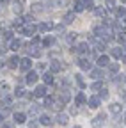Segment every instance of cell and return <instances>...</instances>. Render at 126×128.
Returning <instances> with one entry per match:
<instances>
[{
  "mask_svg": "<svg viewBox=\"0 0 126 128\" xmlns=\"http://www.w3.org/2000/svg\"><path fill=\"white\" fill-rule=\"evenodd\" d=\"M20 30H21V34H27V36H32L34 32L37 30V27H36L34 23H25V25H23V27H21Z\"/></svg>",
  "mask_w": 126,
  "mask_h": 128,
  "instance_id": "6da1fadb",
  "label": "cell"
},
{
  "mask_svg": "<svg viewBox=\"0 0 126 128\" xmlns=\"http://www.w3.org/2000/svg\"><path fill=\"white\" fill-rule=\"evenodd\" d=\"M37 78H39V75H37V71H34V70H30L28 73H27V76H25V80H27V84H36L37 82Z\"/></svg>",
  "mask_w": 126,
  "mask_h": 128,
  "instance_id": "7a4b0ae2",
  "label": "cell"
},
{
  "mask_svg": "<svg viewBox=\"0 0 126 128\" xmlns=\"http://www.w3.org/2000/svg\"><path fill=\"white\" fill-rule=\"evenodd\" d=\"M50 28H53V23H52V22H43V23L37 25V30L43 32V34H46V32H48Z\"/></svg>",
  "mask_w": 126,
  "mask_h": 128,
  "instance_id": "3957f363",
  "label": "cell"
},
{
  "mask_svg": "<svg viewBox=\"0 0 126 128\" xmlns=\"http://www.w3.org/2000/svg\"><path fill=\"white\" fill-rule=\"evenodd\" d=\"M69 100H71V94H69V91H60L59 92V102L60 103H69Z\"/></svg>",
  "mask_w": 126,
  "mask_h": 128,
  "instance_id": "277c9868",
  "label": "cell"
},
{
  "mask_svg": "<svg viewBox=\"0 0 126 128\" xmlns=\"http://www.w3.org/2000/svg\"><path fill=\"white\" fill-rule=\"evenodd\" d=\"M78 66H80L82 70H85V71H92V64L87 60V59H78Z\"/></svg>",
  "mask_w": 126,
  "mask_h": 128,
  "instance_id": "5b68a950",
  "label": "cell"
},
{
  "mask_svg": "<svg viewBox=\"0 0 126 128\" xmlns=\"http://www.w3.org/2000/svg\"><path fill=\"white\" fill-rule=\"evenodd\" d=\"M87 103H89L91 108H98L100 103H101V98H100V96H91V98L87 100Z\"/></svg>",
  "mask_w": 126,
  "mask_h": 128,
  "instance_id": "8992f818",
  "label": "cell"
},
{
  "mask_svg": "<svg viewBox=\"0 0 126 128\" xmlns=\"http://www.w3.org/2000/svg\"><path fill=\"white\" fill-rule=\"evenodd\" d=\"M30 68H32V60H30L28 57H25V59H21V64H20V70H23V71H30Z\"/></svg>",
  "mask_w": 126,
  "mask_h": 128,
  "instance_id": "52a82bcc",
  "label": "cell"
},
{
  "mask_svg": "<svg viewBox=\"0 0 126 128\" xmlns=\"http://www.w3.org/2000/svg\"><path fill=\"white\" fill-rule=\"evenodd\" d=\"M87 50H89V44H87V43H78V44H76V46L73 48V52L80 54V55H82V54H85Z\"/></svg>",
  "mask_w": 126,
  "mask_h": 128,
  "instance_id": "ba28073f",
  "label": "cell"
},
{
  "mask_svg": "<svg viewBox=\"0 0 126 128\" xmlns=\"http://www.w3.org/2000/svg\"><path fill=\"white\" fill-rule=\"evenodd\" d=\"M20 64H21V59H20L18 55H14V57H11V59H9V68H11V70L20 68Z\"/></svg>",
  "mask_w": 126,
  "mask_h": 128,
  "instance_id": "9c48e42d",
  "label": "cell"
},
{
  "mask_svg": "<svg viewBox=\"0 0 126 128\" xmlns=\"http://www.w3.org/2000/svg\"><path fill=\"white\" fill-rule=\"evenodd\" d=\"M27 52H28L30 55H34V57H41V50H37V44H32V43H30V44L27 46Z\"/></svg>",
  "mask_w": 126,
  "mask_h": 128,
  "instance_id": "30bf717a",
  "label": "cell"
},
{
  "mask_svg": "<svg viewBox=\"0 0 126 128\" xmlns=\"http://www.w3.org/2000/svg\"><path fill=\"white\" fill-rule=\"evenodd\" d=\"M36 96H39V98H46V86H37L36 91H34Z\"/></svg>",
  "mask_w": 126,
  "mask_h": 128,
  "instance_id": "8fae6325",
  "label": "cell"
},
{
  "mask_svg": "<svg viewBox=\"0 0 126 128\" xmlns=\"http://www.w3.org/2000/svg\"><path fill=\"white\" fill-rule=\"evenodd\" d=\"M121 110H123V105H121V103H112V105H110V112L116 114V116L121 114Z\"/></svg>",
  "mask_w": 126,
  "mask_h": 128,
  "instance_id": "7c38bea8",
  "label": "cell"
},
{
  "mask_svg": "<svg viewBox=\"0 0 126 128\" xmlns=\"http://www.w3.org/2000/svg\"><path fill=\"white\" fill-rule=\"evenodd\" d=\"M60 62L59 60H52L50 62V73H57V71H60Z\"/></svg>",
  "mask_w": 126,
  "mask_h": 128,
  "instance_id": "4fadbf2b",
  "label": "cell"
},
{
  "mask_svg": "<svg viewBox=\"0 0 126 128\" xmlns=\"http://www.w3.org/2000/svg\"><path fill=\"white\" fill-rule=\"evenodd\" d=\"M105 119H107V116H105V114H100L98 118H94V119H92V126H94V128H98Z\"/></svg>",
  "mask_w": 126,
  "mask_h": 128,
  "instance_id": "5bb4252c",
  "label": "cell"
},
{
  "mask_svg": "<svg viewBox=\"0 0 126 128\" xmlns=\"http://www.w3.org/2000/svg\"><path fill=\"white\" fill-rule=\"evenodd\" d=\"M110 54H112V57H116V59H123V55H124V54H123V48H117V46L112 48Z\"/></svg>",
  "mask_w": 126,
  "mask_h": 128,
  "instance_id": "9a60e30c",
  "label": "cell"
},
{
  "mask_svg": "<svg viewBox=\"0 0 126 128\" xmlns=\"http://www.w3.org/2000/svg\"><path fill=\"white\" fill-rule=\"evenodd\" d=\"M108 64H110V62H108V57H107V55H100V57H98V66H100V68H105V66H108Z\"/></svg>",
  "mask_w": 126,
  "mask_h": 128,
  "instance_id": "2e32d148",
  "label": "cell"
},
{
  "mask_svg": "<svg viewBox=\"0 0 126 128\" xmlns=\"http://www.w3.org/2000/svg\"><path fill=\"white\" fill-rule=\"evenodd\" d=\"M25 121H27V116L23 112H16L14 114V123H25Z\"/></svg>",
  "mask_w": 126,
  "mask_h": 128,
  "instance_id": "e0dca14e",
  "label": "cell"
},
{
  "mask_svg": "<svg viewBox=\"0 0 126 128\" xmlns=\"http://www.w3.org/2000/svg\"><path fill=\"white\" fill-rule=\"evenodd\" d=\"M114 14L121 20V18H124V16H126V9H124V7H116V9H114Z\"/></svg>",
  "mask_w": 126,
  "mask_h": 128,
  "instance_id": "ac0fdd59",
  "label": "cell"
},
{
  "mask_svg": "<svg viewBox=\"0 0 126 128\" xmlns=\"http://www.w3.org/2000/svg\"><path fill=\"white\" fill-rule=\"evenodd\" d=\"M68 119H69V118H68L66 114H59V116H57V123H59L60 126H64V124H68Z\"/></svg>",
  "mask_w": 126,
  "mask_h": 128,
  "instance_id": "d6986e66",
  "label": "cell"
},
{
  "mask_svg": "<svg viewBox=\"0 0 126 128\" xmlns=\"http://www.w3.org/2000/svg\"><path fill=\"white\" fill-rule=\"evenodd\" d=\"M39 123H41V124H46V126H50L53 121H52V118H50V116H46V114H44V116H41V118H39Z\"/></svg>",
  "mask_w": 126,
  "mask_h": 128,
  "instance_id": "ffe728a7",
  "label": "cell"
},
{
  "mask_svg": "<svg viewBox=\"0 0 126 128\" xmlns=\"http://www.w3.org/2000/svg\"><path fill=\"white\" fill-rule=\"evenodd\" d=\"M46 9L44 4H32V12H43Z\"/></svg>",
  "mask_w": 126,
  "mask_h": 128,
  "instance_id": "44dd1931",
  "label": "cell"
},
{
  "mask_svg": "<svg viewBox=\"0 0 126 128\" xmlns=\"http://www.w3.org/2000/svg\"><path fill=\"white\" fill-rule=\"evenodd\" d=\"M68 2H69V0H52V6H55V7H64V6H68Z\"/></svg>",
  "mask_w": 126,
  "mask_h": 128,
  "instance_id": "7402d4cb",
  "label": "cell"
},
{
  "mask_svg": "<svg viewBox=\"0 0 126 128\" xmlns=\"http://www.w3.org/2000/svg\"><path fill=\"white\" fill-rule=\"evenodd\" d=\"M73 20H75V12H68V14L64 16V25H69V23H73Z\"/></svg>",
  "mask_w": 126,
  "mask_h": 128,
  "instance_id": "603a6c76",
  "label": "cell"
},
{
  "mask_svg": "<svg viewBox=\"0 0 126 128\" xmlns=\"http://www.w3.org/2000/svg\"><path fill=\"white\" fill-rule=\"evenodd\" d=\"M20 46H21V41L20 39H12L11 41V50L16 52V50H20Z\"/></svg>",
  "mask_w": 126,
  "mask_h": 128,
  "instance_id": "cb8c5ba5",
  "label": "cell"
},
{
  "mask_svg": "<svg viewBox=\"0 0 126 128\" xmlns=\"http://www.w3.org/2000/svg\"><path fill=\"white\" fill-rule=\"evenodd\" d=\"M43 82H44V86H46V84H52V82H53V75H52V73H44V75H43Z\"/></svg>",
  "mask_w": 126,
  "mask_h": 128,
  "instance_id": "d4e9b609",
  "label": "cell"
},
{
  "mask_svg": "<svg viewBox=\"0 0 126 128\" xmlns=\"http://www.w3.org/2000/svg\"><path fill=\"white\" fill-rule=\"evenodd\" d=\"M75 102H76L78 105H82V103H85L87 100H85V96H84V92H78V94H76V98H75Z\"/></svg>",
  "mask_w": 126,
  "mask_h": 128,
  "instance_id": "484cf974",
  "label": "cell"
},
{
  "mask_svg": "<svg viewBox=\"0 0 126 128\" xmlns=\"http://www.w3.org/2000/svg\"><path fill=\"white\" fill-rule=\"evenodd\" d=\"M108 70L112 73H119V62H110L108 64Z\"/></svg>",
  "mask_w": 126,
  "mask_h": 128,
  "instance_id": "4316f807",
  "label": "cell"
},
{
  "mask_svg": "<svg viewBox=\"0 0 126 128\" xmlns=\"http://www.w3.org/2000/svg\"><path fill=\"white\" fill-rule=\"evenodd\" d=\"M116 39H117L119 43H124V44H126V32H117Z\"/></svg>",
  "mask_w": 126,
  "mask_h": 128,
  "instance_id": "83f0119b",
  "label": "cell"
},
{
  "mask_svg": "<svg viewBox=\"0 0 126 128\" xmlns=\"http://www.w3.org/2000/svg\"><path fill=\"white\" fill-rule=\"evenodd\" d=\"M84 9H85V6H84V2H82V0L75 2V11H76V12H80V11H84Z\"/></svg>",
  "mask_w": 126,
  "mask_h": 128,
  "instance_id": "f1b7e54d",
  "label": "cell"
},
{
  "mask_svg": "<svg viewBox=\"0 0 126 128\" xmlns=\"http://www.w3.org/2000/svg\"><path fill=\"white\" fill-rule=\"evenodd\" d=\"M75 80H76V84L80 86L82 89L85 87V82H84V78H82V75H75Z\"/></svg>",
  "mask_w": 126,
  "mask_h": 128,
  "instance_id": "f546056e",
  "label": "cell"
},
{
  "mask_svg": "<svg viewBox=\"0 0 126 128\" xmlns=\"http://www.w3.org/2000/svg\"><path fill=\"white\" fill-rule=\"evenodd\" d=\"M2 39H12V32H11V30H4V28H2Z\"/></svg>",
  "mask_w": 126,
  "mask_h": 128,
  "instance_id": "4dcf8cb0",
  "label": "cell"
},
{
  "mask_svg": "<svg viewBox=\"0 0 126 128\" xmlns=\"http://www.w3.org/2000/svg\"><path fill=\"white\" fill-rule=\"evenodd\" d=\"M91 76H92V78H101V70H100V68L92 70V71H91Z\"/></svg>",
  "mask_w": 126,
  "mask_h": 128,
  "instance_id": "1f68e13d",
  "label": "cell"
},
{
  "mask_svg": "<svg viewBox=\"0 0 126 128\" xmlns=\"http://www.w3.org/2000/svg\"><path fill=\"white\" fill-rule=\"evenodd\" d=\"M91 89H92V91H101V89H103V84H101V82H94V84L91 86Z\"/></svg>",
  "mask_w": 126,
  "mask_h": 128,
  "instance_id": "d6a6232c",
  "label": "cell"
},
{
  "mask_svg": "<svg viewBox=\"0 0 126 128\" xmlns=\"http://www.w3.org/2000/svg\"><path fill=\"white\" fill-rule=\"evenodd\" d=\"M75 39H76V34H75V32H69V34L66 36V41H68L69 44H71V43H73Z\"/></svg>",
  "mask_w": 126,
  "mask_h": 128,
  "instance_id": "836d02e7",
  "label": "cell"
},
{
  "mask_svg": "<svg viewBox=\"0 0 126 128\" xmlns=\"http://www.w3.org/2000/svg\"><path fill=\"white\" fill-rule=\"evenodd\" d=\"M44 107H53V98L52 96H46L44 98Z\"/></svg>",
  "mask_w": 126,
  "mask_h": 128,
  "instance_id": "e575fe53",
  "label": "cell"
},
{
  "mask_svg": "<svg viewBox=\"0 0 126 128\" xmlns=\"http://www.w3.org/2000/svg\"><path fill=\"white\" fill-rule=\"evenodd\" d=\"M94 12H96V16H105V14H107L105 7H96V9H94Z\"/></svg>",
  "mask_w": 126,
  "mask_h": 128,
  "instance_id": "d590c367",
  "label": "cell"
},
{
  "mask_svg": "<svg viewBox=\"0 0 126 128\" xmlns=\"http://www.w3.org/2000/svg\"><path fill=\"white\" fill-rule=\"evenodd\" d=\"M82 2H84V6H85V7L94 9V2H92V0H82Z\"/></svg>",
  "mask_w": 126,
  "mask_h": 128,
  "instance_id": "8d00e7d4",
  "label": "cell"
},
{
  "mask_svg": "<svg viewBox=\"0 0 126 128\" xmlns=\"http://www.w3.org/2000/svg\"><path fill=\"white\" fill-rule=\"evenodd\" d=\"M43 44H44V46L53 44V38H44V39H43Z\"/></svg>",
  "mask_w": 126,
  "mask_h": 128,
  "instance_id": "74e56055",
  "label": "cell"
},
{
  "mask_svg": "<svg viewBox=\"0 0 126 128\" xmlns=\"http://www.w3.org/2000/svg\"><path fill=\"white\" fill-rule=\"evenodd\" d=\"M100 98H103V100L108 98V91H107V89H101V91H100Z\"/></svg>",
  "mask_w": 126,
  "mask_h": 128,
  "instance_id": "f35d334b",
  "label": "cell"
},
{
  "mask_svg": "<svg viewBox=\"0 0 126 128\" xmlns=\"http://www.w3.org/2000/svg\"><path fill=\"white\" fill-rule=\"evenodd\" d=\"M14 94H16L18 98H20V96H23V94H25V91H23L21 87H16V89H14Z\"/></svg>",
  "mask_w": 126,
  "mask_h": 128,
  "instance_id": "ab89813d",
  "label": "cell"
},
{
  "mask_svg": "<svg viewBox=\"0 0 126 128\" xmlns=\"http://www.w3.org/2000/svg\"><path fill=\"white\" fill-rule=\"evenodd\" d=\"M114 4H116V0H107V7H108V9H116Z\"/></svg>",
  "mask_w": 126,
  "mask_h": 128,
  "instance_id": "60d3db41",
  "label": "cell"
},
{
  "mask_svg": "<svg viewBox=\"0 0 126 128\" xmlns=\"http://www.w3.org/2000/svg\"><path fill=\"white\" fill-rule=\"evenodd\" d=\"M39 112V107L37 105H30V114H37Z\"/></svg>",
  "mask_w": 126,
  "mask_h": 128,
  "instance_id": "b9f144b4",
  "label": "cell"
},
{
  "mask_svg": "<svg viewBox=\"0 0 126 128\" xmlns=\"http://www.w3.org/2000/svg\"><path fill=\"white\" fill-rule=\"evenodd\" d=\"M55 30L59 32V34H62V32H64V25H57V27H55Z\"/></svg>",
  "mask_w": 126,
  "mask_h": 128,
  "instance_id": "7bdbcfd3",
  "label": "cell"
},
{
  "mask_svg": "<svg viewBox=\"0 0 126 128\" xmlns=\"http://www.w3.org/2000/svg\"><path fill=\"white\" fill-rule=\"evenodd\" d=\"M12 11H14V12H21V6H20V4H16V6L12 7Z\"/></svg>",
  "mask_w": 126,
  "mask_h": 128,
  "instance_id": "ee69618b",
  "label": "cell"
},
{
  "mask_svg": "<svg viewBox=\"0 0 126 128\" xmlns=\"http://www.w3.org/2000/svg\"><path fill=\"white\" fill-rule=\"evenodd\" d=\"M2 128H12V124H11V123H5V121H2Z\"/></svg>",
  "mask_w": 126,
  "mask_h": 128,
  "instance_id": "f6af8a7d",
  "label": "cell"
},
{
  "mask_svg": "<svg viewBox=\"0 0 126 128\" xmlns=\"http://www.w3.org/2000/svg\"><path fill=\"white\" fill-rule=\"evenodd\" d=\"M28 126H30V128H37V123H36V121H32V123H28Z\"/></svg>",
  "mask_w": 126,
  "mask_h": 128,
  "instance_id": "bcb514c9",
  "label": "cell"
},
{
  "mask_svg": "<svg viewBox=\"0 0 126 128\" xmlns=\"http://www.w3.org/2000/svg\"><path fill=\"white\" fill-rule=\"evenodd\" d=\"M0 2H2V6H7V4H9V0H0Z\"/></svg>",
  "mask_w": 126,
  "mask_h": 128,
  "instance_id": "7dc6e473",
  "label": "cell"
},
{
  "mask_svg": "<svg viewBox=\"0 0 126 128\" xmlns=\"http://www.w3.org/2000/svg\"><path fill=\"white\" fill-rule=\"evenodd\" d=\"M121 60H123V62H126V54L123 55V59H121Z\"/></svg>",
  "mask_w": 126,
  "mask_h": 128,
  "instance_id": "c3c4849f",
  "label": "cell"
},
{
  "mask_svg": "<svg viewBox=\"0 0 126 128\" xmlns=\"http://www.w3.org/2000/svg\"><path fill=\"white\" fill-rule=\"evenodd\" d=\"M123 50H124V52H126V44H124V48H123Z\"/></svg>",
  "mask_w": 126,
  "mask_h": 128,
  "instance_id": "681fc988",
  "label": "cell"
},
{
  "mask_svg": "<svg viewBox=\"0 0 126 128\" xmlns=\"http://www.w3.org/2000/svg\"><path fill=\"white\" fill-rule=\"evenodd\" d=\"M121 20H126V16H124V18H121Z\"/></svg>",
  "mask_w": 126,
  "mask_h": 128,
  "instance_id": "f907efd6",
  "label": "cell"
},
{
  "mask_svg": "<svg viewBox=\"0 0 126 128\" xmlns=\"http://www.w3.org/2000/svg\"><path fill=\"white\" fill-rule=\"evenodd\" d=\"M75 128H82V126H75Z\"/></svg>",
  "mask_w": 126,
  "mask_h": 128,
  "instance_id": "816d5d0a",
  "label": "cell"
},
{
  "mask_svg": "<svg viewBox=\"0 0 126 128\" xmlns=\"http://www.w3.org/2000/svg\"><path fill=\"white\" fill-rule=\"evenodd\" d=\"M124 123H126V116H124Z\"/></svg>",
  "mask_w": 126,
  "mask_h": 128,
  "instance_id": "f5cc1de1",
  "label": "cell"
},
{
  "mask_svg": "<svg viewBox=\"0 0 126 128\" xmlns=\"http://www.w3.org/2000/svg\"><path fill=\"white\" fill-rule=\"evenodd\" d=\"M123 2H126V0H123Z\"/></svg>",
  "mask_w": 126,
  "mask_h": 128,
  "instance_id": "db71d44e",
  "label": "cell"
}]
</instances>
